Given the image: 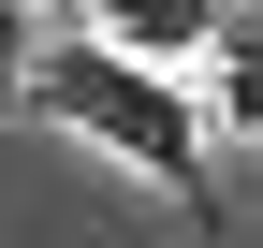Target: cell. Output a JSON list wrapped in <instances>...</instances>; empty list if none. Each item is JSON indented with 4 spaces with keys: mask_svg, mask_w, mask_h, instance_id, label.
<instances>
[{
    "mask_svg": "<svg viewBox=\"0 0 263 248\" xmlns=\"http://www.w3.org/2000/svg\"><path fill=\"white\" fill-rule=\"evenodd\" d=\"M29 102H44L59 132H88L103 161H132L146 190H190V175H205V102H190L161 58L103 44V29H73V44L29 58Z\"/></svg>",
    "mask_w": 263,
    "mask_h": 248,
    "instance_id": "1",
    "label": "cell"
},
{
    "mask_svg": "<svg viewBox=\"0 0 263 248\" xmlns=\"http://www.w3.org/2000/svg\"><path fill=\"white\" fill-rule=\"evenodd\" d=\"M88 29L176 73V58H205V44H219V0H88Z\"/></svg>",
    "mask_w": 263,
    "mask_h": 248,
    "instance_id": "2",
    "label": "cell"
},
{
    "mask_svg": "<svg viewBox=\"0 0 263 248\" xmlns=\"http://www.w3.org/2000/svg\"><path fill=\"white\" fill-rule=\"evenodd\" d=\"M29 58H44V29H29V0H0V88H29Z\"/></svg>",
    "mask_w": 263,
    "mask_h": 248,
    "instance_id": "3",
    "label": "cell"
}]
</instances>
